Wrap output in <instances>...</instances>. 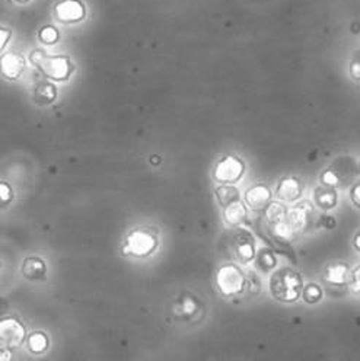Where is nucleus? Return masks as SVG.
<instances>
[{
  "mask_svg": "<svg viewBox=\"0 0 360 361\" xmlns=\"http://www.w3.org/2000/svg\"><path fill=\"white\" fill-rule=\"evenodd\" d=\"M304 290V279L296 269L283 267L275 271L270 279L272 296L282 303H295L301 299Z\"/></svg>",
  "mask_w": 360,
  "mask_h": 361,
  "instance_id": "obj_1",
  "label": "nucleus"
},
{
  "mask_svg": "<svg viewBox=\"0 0 360 361\" xmlns=\"http://www.w3.org/2000/svg\"><path fill=\"white\" fill-rule=\"evenodd\" d=\"M30 61L44 76L56 82L69 80L76 71V64L69 56H49L42 50H34Z\"/></svg>",
  "mask_w": 360,
  "mask_h": 361,
  "instance_id": "obj_2",
  "label": "nucleus"
},
{
  "mask_svg": "<svg viewBox=\"0 0 360 361\" xmlns=\"http://www.w3.org/2000/svg\"><path fill=\"white\" fill-rule=\"evenodd\" d=\"M216 287L223 298H235L246 288V279L235 264H224L216 273Z\"/></svg>",
  "mask_w": 360,
  "mask_h": 361,
  "instance_id": "obj_3",
  "label": "nucleus"
},
{
  "mask_svg": "<svg viewBox=\"0 0 360 361\" xmlns=\"http://www.w3.org/2000/svg\"><path fill=\"white\" fill-rule=\"evenodd\" d=\"M157 247V236L153 229L138 228L133 229L124 242L123 254L143 258L150 255Z\"/></svg>",
  "mask_w": 360,
  "mask_h": 361,
  "instance_id": "obj_4",
  "label": "nucleus"
},
{
  "mask_svg": "<svg viewBox=\"0 0 360 361\" xmlns=\"http://www.w3.org/2000/svg\"><path fill=\"white\" fill-rule=\"evenodd\" d=\"M27 329L12 316L0 318V350H15L27 341Z\"/></svg>",
  "mask_w": 360,
  "mask_h": 361,
  "instance_id": "obj_5",
  "label": "nucleus"
},
{
  "mask_svg": "<svg viewBox=\"0 0 360 361\" xmlns=\"http://www.w3.org/2000/svg\"><path fill=\"white\" fill-rule=\"evenodd\" d=\"M245 173V164L238 156L228 154L217 161L213 169V178L220 184H235Z\"/></svg>",
  "mask_w": 360,
  "mask_h": 361,
  "instance_id": "obj_6",
  "label": "nucleus"
},
{
  "mask_svg": "<svg viewBox=\"0 0 360 361\" xmlns=\"http://www.w3.org/2000/svg\"><path fill=\"white\" fill-rule=\"evenodd\" d=\"M231 246L236 259L242 264H250L256 258V240L248 231L236 229L232 233Z\"/></svg>",
  "mask_w": 360,
  "mask_h": 361,
  "instance_id": "obj_7",
  "label": "nucleus"
},
{
  "mask_svg": "<svg viewBox=\"0 0 360 361\" xmlns=\"http://www.w3.org/2000/svg\"><path fill=\"white\" fill-rule=\"evenodd\" d=\"M56 19L61 24H79L86 18V6L82 0H60L53 8Z\"/></svg>",
  "mask_w": 360,
  "mask_h": 361,
  "instance_id": "obj_8",
  "label": "nucleus"
},
{
  "mask_svg": "<svg viewBox=\"0 0 360 361\" xmlns=\"http://www.w3.org/2000/svg\"><path fill=\"white\" fill-rule=\"evenodd\" d=\"M313 212V207L309 201H302L299 204L286 210L284 220L295 231L296 235H301L309 224V217Z\"/></svg>",
  "mask_w": 360,
  "mask_h": 361,
  "instance_id": "obj_9",
  "label": "nucleus"
},
{
  "mask_svg": "<svg viewBox=\"0 0 360 361\" xmlns=\"http://www.w3.org/2000/svg\"><path fill=\"white\" fill-rule=\"evenodd\" d=\"M27 69V60L19 53H6L0 57V73L8 80H18Z\"/></svg>",
  "mask_w": 360,
  "mask_h": 361,
  "instance_id": "obj_10",
  "label": "nucleus"
},
{
  "mask_svg": "<svg viewBox=\"0 0 360 361\" xmlns=\"http://www.w3.org/2000/svg\"><path fill=\"white\" fill-rule=\"evenodd\" d=\"M353 277V271L344 262L328 264L324 269L323 280L332 287H346L350 286Z\"/></svg>",
  "mask_w": 360,
  "mask_h": 361,
  "instance_id": "obj_11",
  "label": "nucleus"
},
{
  "mask_svg": "<svg viewBox=\"0 0 360 361\" xmlns=\"http://www.w3.org/2000/svg\"><path fill=\"white\" fill-rule=\"evenodd\" d=\"M245 204L253 212H264L272 202V190L265 184H256L245 192Z\"/></svg>",
  "mask_w": 360,
  "mask_h": 361,
  "instance_id": "obj_12",
  "label": "nucleus"
},
{
  "mask_svg": "<svg viewBox=\"0 0 360 361\" xmlns=\"http://www.w3.org/2000/svg\"><path fill=\"white\" fill-rule=\"evenodd\" d=\"M304 191V185L298 178L289 176V178H283L277 188H276V197L282 201H296L298 198H301Z\"/></svg>",
  "mask_w": 360,
  "mask_h": 361,
  "instance_id": "obj_13",
  "label": "nucleus"
},
{
  "mask_svg": "<svg viewBox=\"0 0 360 361\" xmlns=\"http://www.w3.org/2000/svg\"><path fill=\"white\" fill-rule=\"evenodd\" d=\"M22 276L30 281H42L47 277V264L40 257H30L22 264Z\"/></svg>",
  "mask_w": 360,
  "mask_h": 361,
  "instance_id": "obj_14",
  "label": "nucleus"
},
{
  "mask_svg": "<svg viewBox=\"0 0 360 361\" xmlns=\"http://www.w3.org/2000/svg\"><path fill=\"white\" fill-rule=\"evenodd\" d=\"M246 207L241 200L232 202V204L223 209V219L229 228H238L246 219Z\"/></svg>",
  "mask_w": 360,
  "mask_h": 361,
  "instance_id": "obj_15",
  "label": "nucleus"
},
{
  "mask_svg": "<svg viewBox=\"0 0 360 361\" xmlns=\"http://www.w3.org/2000/svg\"><path fill=\"white\" fill-rule=\"evenodd\" d=\"M337 201H339V195L332 187H318L313 191V202L315 206H318L323 210H331L337 206Z\"/></svg>",
  "mask_w": 360,
  "mask_h": 361,
  "instance_id": "obj_16",
  "label": "nucleus"
},
{
  "mask_svg": "<svg viewBox=\"0 0 360 361\" xmlns=\"http://www.w3.org/2000/svg\"><path fill=\"white\" fill-rule=\"evenodd\" d=\"M34 99L40 105H50L57 99V87L52 82H38L34 89Z\"/></svg>",
  "mask_w": 360,
  "mask_h": 361,
  "instance_id": "obj_17",
  "label": "nucleus"
},
{
  "mask_svg": "<svg viewBox=\"0 0 360 361\" xmlns=\"http://www.w3.org/2000/svg\"><path fill=\"white\" fill-rule=\"evenodd\" d=\"M270 235H272L276 240L283 242V243H290L296 239L295 231L290 228L286 220L277 221L275 224H270Z\"/></svg>",
  "mask_w": 360,
  "mask_h": 361,
  "instance_id": "obj_18",
  "label": "nucleus"
},
{
  "mask_svg": "<svg viewBox=\"0 0 360 361\" xmlns=\"http://www.w3.org/2000/svg\"><path fill=\"white\" fill-rule=\"evenodd\" d=\"M27 344H28V350L32 354H42L49 350L50 340L46 332L35 331L27 336Z\"/></svg>",
  "mask_w": 360,
  "mask_h": 361,
  "instance_id": "obj_19",
  "label": "nucleus"
},
{
  "mask_svg": "<svg viewBox=\"0 0 360 361\" xmlns=\"http://www.w3.org/2000/svg\"><path fill=\"white\" fill-rule=\"evenodd\" d=\"M216 198L219 201V204L224 209L239 200V190L232 184H222L220 187L216 188Z\"/></svg>",
  "mask_w": 360,
  "mask_h": 361,
  "instance_id": "obj_20",
  "label": "nucleus"
},
{
  "mask_svg": "<svg viewBox=\"0 0 360 361\" xmlns=\"http://www.w3.org/2000/svg\"><path fill=\"white\" fill-rule=\"evenodd\" d=\"M254 259H256L257 268L261 271V273H268V271H272L277 264L275 252L272 250H268V247H263V250H260L256 254Z\"/></svg>",
  "mask_w": 360,
  "mask_h": 361,
  "instance_id": "obj_21",
  "label": "nucleus"
},
{
  "mask_svg": "<svg viewBox=\"0 0 360 361\" xmlns=\"http://www.w3.org/2000/svg\"><path fill=\"white\" fill-rule=\"evenodd\" d=\"M323 288L315 284V283H309L306 286H304V290H302V299L305 303L308 305H315L318 303L321 299H323Z\"/></svg>",
  "mask_w": 360,
  "mask_h": 361,
  "instance_id": "obj_22",
  "label": "nucleus"
},
{
  "mask_svg": "<svg viewBox=\"0 0 360 361\" xmlns=\"http://www.w3.org/2000/svg\"><path fill=\"white\" fill-rule=\"evenodd\" d=\"M286 210L287 209L283 204H280V202H270L268 207L264 210L268 224H275L277 221L284 220Z\"/></svg>",
  "mask_w": 360,
  "mask_h": 361,
  "instance_id": "obj_23",
  "label": "nucleus"
},
{
  "mask_svg": "<svg viewBox=\"0 0 360 361\" xmlns=\"http://www.w3.org/2000/svg\"><path fill=\"white\" fill-rule=\"evenodd\" d=\"M38 39L46 45H54L60 39V32L53 25H44L38 31Z\"/></svg>",
  "mask_w": 360,
  "mask_h": 361,
  "instance_id": "obj_24",
  "label": "nucleus"
},
{
  "mask_svg": "<svg viewBox=\"0 0 360 361\" xmlns=\"http://www.w3.org/2000/svg\"><path fill=\"white\" fill-rule=\"evenodd\" d=\"M13 200H15L13 188L6 183V180H0V210L9 207Z\"/></svg>",
  "mask_w": 360,
  "mask_h": 361,
  "instance_id": "obj_25",
  "label": "nucleus"
},
{
  "mask_svg": "<svg viewBox=\"0 0 360 361\" xmlns=\"http://www.w3.org/2000/svg\"><path fill=\"white\" fill-rule=\"evenodd\" d=\"M197 310H198V303L193 298H184L181 303H179V313L186 316V318H190V316H193Z\"/></svg>",
  "mask_w": 360,
  "mask_h": 361,
  "instance_id": "obj_26",
  "label": "nucleus"
},
{
  "mask_svg": "<svg viewBox=\"0 0 360 361\" xmlns=\"http://www.w3.org/2000/svg\"><path fill=\"white\" fill-rule=\"evenodd\" d=\"M321 183H323V185L335 188V187L340 185V176L334 169H327L321 175Z\"/></svg>",
  "mask_w": 360,
  "mask_h": 361,
  "instance_id": "obj_27",
  "label": "nucleus"
},
{
  "mask_svg": "<svg viewBox=\"0 0 360 361\" xmlns=\"http://www.w3.org/2000/svg\"><path fill=\"white\" fill-rule=\"evenodd\" d=\"M12 38V30L0 25V53H2Z\"/></svg>",
  "mask_w": 360,
  "mask_h": 361,
  "instance_id": "obj_28",
  "label": "nucleus"
},
{
  "mask_svg": "<svg viewBox=\"0 0 360 361\" xmlns=\"http://www.w3.org/2000/svg\"><path fill=\"white\" fill-rule=\"evenodd\" d=\"M350 287H352L353 293H356V295H360V265H357L353 271Z\"/></svg>",
  "mask_w": 360,
  "mask_h": 361,
  "instance_id": "obj_29",
  "label": "nucleus"
},
{
  "mask_svg": "<svg viewBox=\"0 0 360 361\" xmlns=\"http://www.w3.org/2000/svg\"><path fill=\"white\" fill-rule=\"evenodd\" d=\"M350 200H352V202L357 209H360V183L354 184L350 188Z\"/></svg>",
  "mask_w": 360,
  "mask_h": 361,
  "instance_id": "obj_30",
  "label": "nucleus"
},
{
  "mask_svg": "<svg viewBox=\"0 0 360 361\" xmlns=\"http://www.w3.org/2000/svg\"><path fill=\"white\" fill-rule=\"evenodd\" d=\"M349 71H350V75L354 80H360V61H357V60L352 61Z\"/></svg>",
  "mask_w": 360,
  "mask_h": 361,
  "instance_id": "obj_31",
  "label": "nucleus"
},
{
  "mask_svg": "<svg viewBox=\"0 0 360 361\" xmlns=\"http://www.w3.org/2000/svg\"><path fill=\"white\" fill-rule=\"evenodd\" d=\"M321 224L324 226L325 229L332 231V229L335 228V220H334V217H332V216H324V217L321 219Z\"/></svg>",
  "mask_w": 360,
  "mask_h": 361,
  "instance_id": "obj_32",
  "label": "nucleus"
},
{
  "mask_svg": "<svg viewBox=\"0 0 360 361\" xmlns=\"http://www.w3.org/2000/svg\"><path fill=\"white\" fill-rule=\"evenodd\" d=\"M8 300L6 299H4V298H0V318H4L5 316V313L8 312Z\"/></svg>",
  "mask_w": 360,
  "mask_h": 361,
  "instance_id": "obj_33",
  "label": "nucleus"
},
{
  "mask_svg": "<svg viewBox=\"0 0 360 361\" xmlns=\"http://www.w3.org/2000/svg\"><path fill=\"white\" fill-rule=\"evenodd\" d=\"M353 245H354V250L357 252H360V231L354 235V239H353Z\"/></svg>",
  "mask_w": 360,
  "mask_h": 361,
  "instance_id": "obj_34",
  "label": "nucleus"
},
{
  "mask_svg": "<svg viewBox=\"0 0 360 361\" xmlns=\"http://www.w3.org/2000/svg\"><path fill=\"white\" fill-rule=\"evenodd\" d=\"M161 162V157L160 156H152V164H160Z\"/></svg>",
  "mask_w": 360,
  "mask_h": 361,
  "instance_id": "obj_35",
  "label": "nucleus"
},
{
  "mask_svg": "<svg viewBox=\"0 0 360 361\" xmlns=\"http://www.w3.org/2000/svg\"><path fill=\"white\" fill-rule=\"evenodd\" d=\"M16 4H20V5H25V4H30L31 0H15Z\"/></svg>",
  "mask_w": 360,
  "mask_h": 361,
  "instance_id": "obj_36",
  "label": "nucleus"
},
{
  "mask_svg": "<svg viewBox=\"0 0 360 361\" xmlns=\"http://www.w3.org/2000/svg\"><path fill=\"white\" fill-rule=\"evenodd\" d=\"M357 169H359V173H360V164H359V166H357Z\"/></svg>",
  "mask_w": 360,
  "mask_h": 361,
  "instance_id": "obj_37",
  "label": "nucleus"
}]
</instances>
